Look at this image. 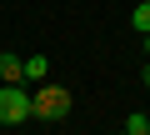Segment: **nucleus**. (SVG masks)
Returning a JSON list of instances; mask_svg holds the SVG:
<instances>
[{
	"label": "nucleus",
	"mask_w": 150,
	"mask_h": 135,
	"mask_svg": "<svg viewBox=\"0 0 150 135\" xmlns=\"http://www.w3.org/2000/svg\"><path fill=\"white\" fill-rule=\"evenodd\" d=\"M45 75H50V60H45V55H30V60H25V80H35V85H40Z\"/></svg>",
	"instance_id": "obj_4"
},
{
	"label": "nucleus",
	"mask_w": 150,
	"mask_h": 135,
	"mask_svg": "<svg viewBox=\"0 0 150 135\" xmlns=\"http://www.w3.org/2000/svg\"><path fill=\"white\" fill-rule=\"evenodd\" d=\"M70 105H75V95H70L65 85H45V80H40V90H30V115H35V120H65Z\"/></svg>",
	"instance_id": "obj_1"
},
{
	"label": "nucleus",
	"mask_w": 150,
	"mask_h": 135,
	"mask_svg": "<svg viewBox=\"0 0 150 135\" xmlns=\"http://www.w3.org/2000/svg\"><path fill=\"white\" fill-rule=\"evenodd\" d=\"M120 135H130V130H120Z\"/></svg>",
	"instance_id": "obj_8"
},
{
	"label": "nucleus",
	"mask_w": 150,
	"mask_h": 135,
	"mask_svg": "<svg viewBox=\"0 0 150 135\" xmlns=\"http://www.w3.org/2000/svg\"><path fill=\"white\" fill-rule=\"evenodd\" d=\"M125 130H130V135H145V130H150V115H145V110L125 115Z\"/></svg>",
	"instance_id": "obj_6"
},
{
	"label": "nucleus",
	"mask_w": 150,
	"mask_h": 135,
	"mask_svg": "<svg viewBox=\"0 0 150 135\" xmlns=\"http://www.w3.org/2000/svg\"><path fill=\"white\" fill-rule=\"evenodd\" d=\"M145 85H150V65H145Z\"/></svg>",
	"instance_id": "obj_7"
},
{
	"label": "nucleus",
	"mask_w": 150,
	"mask_h": 135,
	"mask_svg": "<svg viewBox=\"0 0 150 135\" xmlns=\"http://www.w3.org/2000/svg\"><path fill=\"white\" fill-rule=\"evenodd\" d=\"M25 120H30V90L0 85V125H25Z\"/></svg>",
	"instance_id": "obj_2"
},
{
	"label": "nucleus",
	"mask_w": 150,
	"mask_h": 135,
	"mask_svg": "<svg viewBox=\"0 0 150 135\" xmlns=\"http://www.w3.org/2000/svg\"><path fill=\"white\" fill-rule=\"evenodd\" d=\"M145 135H150V130H145Z\"/></svg>",
	"instance_id": "obj_9"
},
{
	"label": "nucleus",
	"mask_w": 150,
	"mask_h": 135,
	"mask_svg": "<svg viewBox=\"0 0 150 135\" xmlns=\"http://www.w3.org/2000/svg\"><path fill=\"white\" fill-rule=\"evenodd\" d=\"M130 20H135V30H140V35H150V0H140Z\"/></svg>",
	"instance_id": "obj_5"
},
{
	"label": "nucleus",
	"mask_w": 150,
	"mask_h": 135,
	"mask_svg": "<svg viewBox=\"0 0 150 135\" xmlns=\"http://www.w3.org/2000/svg\"><path fill=\"white\" fill-rule=\"evenodd\" d=\"M0 85H25V60L20 55H0Z\"/></svg>",
	"instance_id": "obj_3"
}]
</instances>
